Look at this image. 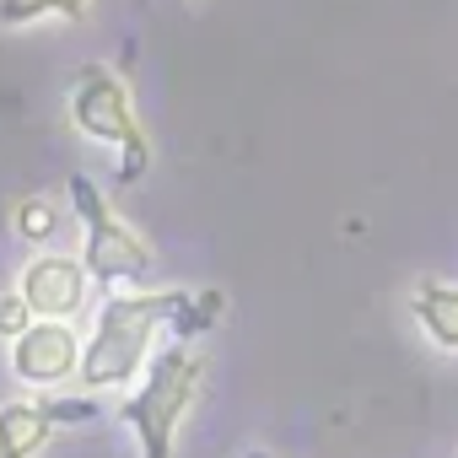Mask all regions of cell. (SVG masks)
Listing matches in <instances>:
<instances>
[{"instance_id":"cell-3","label":"cell","mask_w":458,"mask_h":458,"mask_svg":"<svg viewBox=\"0 0 458 458\" xmlns=\"http://www.w3.org/2000/svg\"><path fill=\"white\" fill-rule=\"evenodd\" d=\"M71 124L87 135V140H98V146H108L119 162H114V183H140L146 173H151V140H146V130H140V114H135V98H130V87H124V76L119 71H108V65H81V76L71 81Z\"/></svg>"},{"instance_id":"cell-10","label":"cell","mask_w":458,"mask_h":458,"mask_svg":"<svg viewBox=\"0 0 458 458\" xmlns=\"http://www.w3.org/2000/svg\"><path fill=\"white\" fill-rule=\"evenodd\" d=\"M221 324V292H189L183 297V308L173 313V340H199V335H210Z\"/></svg>"},{"instance_id":"cell-8","label":"cell","mask_w":458,"mask_h":458,"mask_svg":"<svg viewBox=\"0 0 458 458\" xmlns=\"http://www.w3.org/2000/svg\"><path fill=\"white\" fill-rule=\"evenodd\" d=\"M410 313H415V324L426 329V340H431L437 351H453V356H458V286H447V281H420L415 297H410Z\"/></svg>"},{"instance_id":"cell-9","label":"cell","mask_w":458,"mask_h":458,"mask_svg":"<svg viewBox=\"0 0 458 458\" xmlns=\"http://www.w3.org/2000/svg\"><path fill=\"white\" fill-rule=\"evenodd\" d=\"M92 0H0V28H33L44 17H65L81 22Z\"/></svg>"},{"instance_id":"cell-6","label":"cell","mask_w":458,"mask_h":458,"mask_svg":"<svg viewBox=\"0 0 458 458\" xmlns=\"http://www.w3.org/2000/svg\"><path fill=\"white\" fill-rule=\"evenodd\" d=\"M17 292L22 302L33 308V318H65L76 324V313H87V297H92V276L81 265V254H33L17 276Z\"/></svg>"},{"instance_id":"cell-13","label":"cell","mask_w":458,"mask_h":458,"mask_svg":"<svg viewBox=\"0 0 458 458\" xmlns=\"http://www.w3.org/2000/svg\"><path fill=\"white\" fill-rule=\"evenodd\" d=\"M249 458H270V453H249Z\"/></svg>"},{"instance_id":"cell-12","label":"cell","mask_w":458,"mask_h":458,"mask_svg":"<svg viewBox=\"0 0 458 458\" xmlns=\"http://www.w3.org/2000/svg\"><path fill=\"white\" fill-rule=\"evenodd\" d=\"M28 324H33V308L22 302V292H17V286H12V292H0V340L12 345Z\"/></svg>"},{"instance_id":"cell-1","label":"cell","mask_w":458,"mask_h":458,"mask_svg":"<svg viewBox=\"0 0 458 458\" xmlns=\"http://www.w3.org/2000/svg\"><path fill=\"white\" fill-rule=\"evenodd\" d=\"M189 292H135L119 286L103 297L92 335L81 340V372L76 383L87 394H124L157 356V335L173 329V313L183 308Z\"/></svg>"},{"instance_id":"cell-2","label":"cell","mask_w":458,"mask_h":458,"mask_svg":"<svg viewBox=\"0 0 458 458\" xmlns=\"http://www.w3.org/2000/svg\"><path fill=\"white\" fill-rule=\"evenodd\" d=\"M199 388H205V356H199V345L194 340L157 345V356L135 377L130 399L119 404V420L135 431L140 458H173V437H178L183 415L194 410Z\"/></svg>"},{"instance_id":"cell-11","label":"cell","mask_w":458,"mask_h":458,"mask_svg":"<svg viewBox=\"0 0 458 458\" xmlns=\"http://www.w3.org/2000/svg\"><path fill=\"white\" fill-rule=\"evenodd\" d=\"M12 226H17V238H28V243H49V238L60 233V210H55L44 194H28V199H17V210H12Z\"/></svg>"},{"instance_id":"cell-5","label":"cell","mask_w":458,"mask_h":458,"mask_svg":"<svg viewBox=\"0 0 458 458\" xmlns=\"http://www.w3.org/2000/svg\"><path fill=\"white\" fill-rule=\"evenodd\" d=\"M81 372V335L65 318H33L12 340V377L22 388H60Z\"/></svg>"},{"instance_id":"cell-4","label":"cell","mask_w":458,"mask_h":458,"mask_svg":"<svg viewBox=\"0 0 458 458\" xmlns=\"http://www.w3.org/2000/svg\"><path fill=\"white\" fill-rule=\"evenodd\" d=\"M65 194H71V216L81 221V265H87L92 286L119 292V286L140 281L157 254H151V243L135 233V226L114 210V199L87 173H71V189Z\"/></svg>"},{"instance_id":"cell-7","label":"cell","mask_w":458,"mask_h":458,"mask_svg":"<svg viewBox=\"0 0 458 458\" xmlns=\"http://www.w3.org/2000/svg\"><path fill=\"white\" fill-rule=\"evenodd\" d=\"M55 415L44 399H6L0 404V458H38L55 442Z\"/></svg>"}]
</instances>
